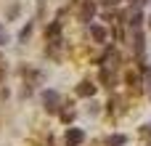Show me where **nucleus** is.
Masks as SVG:
<instances>
[{
	"label": "nucleus",
	"mask_w": 151,
	"mask_h": 146,
	"mask_svg": "<svg viewBox=\"0 0 151 146\" xmlns=\"http://www.w3.org/2000/svg\"><path fill=\"white\" fill-rule=\"evenodd\" d=\"M93 11H96V0H88V3L82 5V19L88 21V19L93 16Z\"/></svg>",
	"instance_id": "4"
},
{
	"label": "nucleus",
	"mask_w": 151,
	"mask_h": 146,
	"mask_svg": "<svg viewBox=\"0 0 151 146\" xmlns=\"http://www.w3.org/2000/svg\"><path fill=\"white\" fill-rule=\"evenodd\" d=\"M64 141H66V146H80L82 141H85V133H82V130H77V128H72V130L66 133V138H64Z\"/></svg>",
	"instance_id": "2"
},
{
	"label": "nucleus",
	"mask_w": 151,
	"mask_h": 146,
	"mask_svg": "<svg viewBox=\"0 0 151 146\" xmlns=\"http://www.w3.org/2000/svg\"><path fill=\"white\" fill-rule=\"evenodd\" d=\"M93 37H96L98 43H101V40H106V29H104V27H93Z\"/></svg>",
	"instance_id": "6"
},
{
	"label": "nucleus",
	"mask_w": 151,
	"mask_h": 146,
	"mask_svg": "<svg viewBox=\"0 0 151 146\" xmlns=\"http://www.w3.org/2000/svg\"><path fill=\"white\" fill-rule=\"evenodd\" d=\"M125 141H127L125 136H109V138H106V144H109V146H125Z\"/></svg>",
	"instance_id": "5"
},
{
	"label": "nucleus",
	"mask_w": 151,
	"mask_h": 146,
	"mask_svg": "<svg viewBox=\"0 0 151 146\" xmlns=\"http://www.w3.org/2000/svg\"><path fill=\"white\" fill-rule=\"evenodd\" d=\"M96 93V85L93 82H82L80 88H77V96H82V98H88V96H93Z\"/></svg>",
	"instance_id": "3"
},
{
	"label": "nucleus",
	"mask_w": 151,
	"mask_h": 146,
	"mask_svg": "<svg viewBox=\"0 0 151 146\" xmlns=\"http://www.w3.org/2000/svg\"><path fill=\"white\" fill-rule=\"evenodd\" d=\"M3 77H5V72H3V69H0V80H3Z\"/></svg>",
	"instance_id": "9"
},
{
	"label": "nucleus",
	"mask_w": 151,
	"mask_h": 146,
	"mask_svg": "<svg viewBox=\"0 0 151 146\" xmlns=\"http://www.w3.org/2000/svg\"><path fill=\"white\" fill-rule=\"evenodd\" d=\"M149 24H151V19H149Z\"/></svg>",
	"instance_id": "12"
},
{
	"label": "nucleus",
	"mask_w": 151,
	"mask_h": 146,
	"mask_svg": "<svg viewBox=\"0 0 151 146\" xmlns=\"http://www.w3.org/2000/svg\"><path fill=\"white\" fill-rule=\"evenodd\" d=\"M146 133H151V125H149V128H146Z\"/></svg>",
	"instance_id": "10"
},
{
	"label": "nucleus",
	"mask_w": 151,
	"mask_h": 146,
	"mask_svg": "<svg viewBox=\"0 0 151 146\" xmlns=\"http://www.w3.org/2000/svg\"><path fill=\"white\" fill-rule=\"evenodd\" d=\"M133 3H143V0H133Z\"/></svg>",
	"instance_id": "11"
},
{
	"label": "nucleus",
	"mask_w": 151,
	"mask_h": 146,
	"mask_svg": "<svg viewBox=\"0 0 151 146\" xmlns=\"http://www.w3.org/2000/svg\"><path fill=\"white\" fill-rule=\"evenodd\" d=\"M5 43H8V35H5V29L0 27V45H5Z\"/></svg>",
	"instance_id": "8"
},
{
	"label": "nucleus",
	"mask_w": 151,
	"mask_h": 146,
	"mask_svg": "<svg viewBox=\"0 0 151 146\" xmlns=\"http://www.w3.org/2000/svg\"><path fill=\"white\" fill-rule=\"evenodd\" d=\"M29 32H32V24H27V27H24V32H21V43L29 37Z\"/></svg>",
	"instance_id": "7"
},
{
	"label": "nucleus",
	"mask_w": 151,
	"mask_h": 146,
	"mask_svg": "<svg viewBox=\"0 0 151 146\" xmlns=\"http://www.w3.org/2000/svg\"><path fill=\"white\" fill-rule=\"evenodd\" d=\"M58 93H53V90H45L42 93V104H45V109L48 112H58Z\"/></svg>",
	"instance_id": "1"
}]
</instances>
